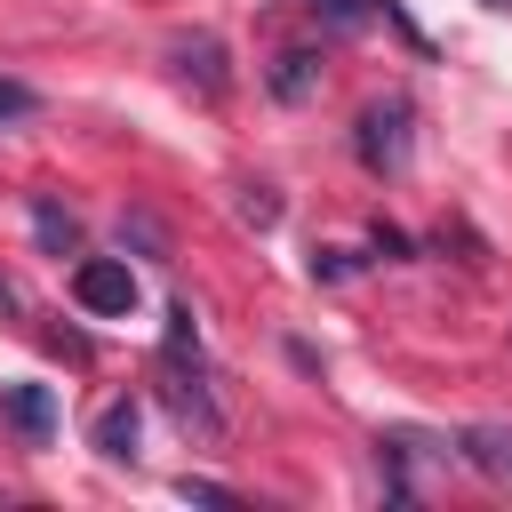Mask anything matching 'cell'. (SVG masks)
I'll use <instances>...</instances> for the list:
<instances>
[{
  "label": "cell",
  "instance_id": "obj_15",
  "mask_svg": "<svg viewBox=\"0 0 512 512\" xmlns=\"http://www.w3.org/2000/svg\"><path fill=\"white\" fill-rule=\"evenodd\" d=\"M16 304H24V296H16V280L0 272V312H16Z\"/></svg>",
  "mask_w": 512,
  "mask_h": 512
},
{
  "label": "cell",
  "instance_id": "obj_11",
  "mask_svg": "<svg viewBox=\"0 0 512 512\" xmlns=\"http://www.w3.org/2000/svg\"><path fill=\"white\" fill-rule=\"evenodd\" d=\"M176 496H184V504H232V488H216V480H192V472L176 480Z\"/></svg>",
  "mask_w": 512,
  "mask_h": 512
},
{
  "label": "cell",
  "instance_id": "obj_6",
  "mask_svg": "<svg viewBox=\"0 0 512 512\" xmlns=\"http://www.w3.org/2000/svg\"><path fill=\"white\" fill-rule=\"evenodd\" d=\"M96 448H104L112 464H128V456H136V400H112V408L96 416Z\"/></svg>",
  "mask_w": 512,
  "mask_h": 512
},
{
  "label": "cell",
  "instance_id": "obj_7",
  "mask_svg": "<svg viewBox=\"0 0 512 512\" xmlns=\"http://www.w3.org/2000/svg\"><path fill=\"white\" fill-rule=\"evenodd\" d=\"M312 80H320V56H312V48H288V56L272 64V96H288V104L312 96Z\"/></svg>",
  "mask_w": 512,
  "mask_h": 512
},
{
  "label": "cell",
  "instance_id": "obj_4",
  "mask_svg": "<svg viewBox=\"0 0 512 512\" xmlns=\"http://www.w3.org/2000/svg\"><path fill=\"white\" fill-rule=\"evenodd\" d=\"M176 72L200 80V96H224V48L200 32V40H176Z\"/></svg>",
  "mask_w": 512,
  "mask_h": 512
},
{
  "label": "cell",
  "instance_id": "obj_2",
  "mask_svg": "<svg viewBox=\"0 0 512 512\" xmlns=\"http://www.w3.org/2000/svg\"><path fill=\"white\" fill-rule=\"evenodd\" d=\"M352 144H360L368 168H400V160H408V104H400V96H392V104H368Z\"/></svg>",
  "mask_w": 512,
  "mask_h": 512
},
{
  "label": "cell",
  "instance_id": "obj_13",
  "mask_svg": "<svg viewBox=\"0 0 512 512\" xmlns=\"http://www.w3.org/2000/svg\"><path fill=\"white\" fill-rule=\"evenodd\" d=\"M240 216H248V224H272V216H280V200L256 184V192H240Z\"/></svg>",
  "mask_w": 512,
  "mask_h": 512
},
{
  "label": "cell",
  "instance_id": "obj_9",
  "mask_svg": "<svg viewBox=\"0 0 512 512\" xmlns=\"http://www.w3.org/2000/svg\"><path fill=\"white\" fill-rule=\"evenodd\" d=\"M32 232H40V248H56V256H72V248H80V224H72L56 200H40V208H32Z\"/></svg>",
  "mask_w": 512,
  "mask_h": 512
},
{
  "label": "cell",
  "instance_id": "obj_8",
  "mask_svg": "<svg viewBox=\"0 0 512 512\" xmlns=\"http://www.w3.org/2000/svg\"><path fill=\"white\" fill-rule=\"evenodd\" d=\"M464 456H472L488 480H512V432H488V424H480V432H464Z\"/></svg>",
  "mask_w": 512,
  "mask_h": 512
},
{
  "label": "cell",
  "instance_id": "obj_16",
  "mask_svg": "<svg viewBox=\"0 0 512 512\" xmlns=\"http://www.w3.org/2000/svg\"><path fill=\"white\" fill-rule=\"evenodd\" d=\"M488 8H512V0H488Z\"/></svg>",
  "mask_w": 512,
  "mask_h": 512
},
{
  "label": "cell",
  "instance_id": "obj_5",
  "mask_svg": "<svg viewBox=\"0 0 512 512\" xmlns=\"http://www.w3.org/2000/svg\"><path fill=\"white\" fill-rule=\"evenodd\" d=\"M8 416H16L24 440H48V432H56V392H48V384H16V392H8Z\"/></svg>",
  "mask_w": 512,
  "mask_h": 512
},
{
  "label": "cell",
  "instance_id": "obj_10",
  "mask_svg": "<svg viewBox=\"0 0 512 512\" xmlns=\"http://www.w3.org/2000/svg\"><path fill=\"white\" fill-rule=\"evenodd\" d=\"M32 112H40V96L24 80H0V120H32Z\"/></svg>",
  "mask_w": 512,
  "mask_h": 512
},
{
  "label": "cell",
  "instance_id": "obj_12",
  "mask_svg": "<svg viewBox=\"0 0 512 512\" xmlns=\"http://www.w3.org/2000/svg\"><path fill=\"white\" fill-rule=\"evenodd\" d=\"M312 16H328V24H360L368 16V0H304Z\"/></svg>",
  "mask_w": 512,
  "mask_h": 512
},
{
  "label": "cell",
  "instance_id": "obj_3",
  "mask_svg": "<svg viewBox=\"0 0 512 512\" xmlns=\"http://www.w3.org/2000/svg\"><path fill=\"white\" fill-rule=\"evenodd\" d=\"M168 408H176V416H184L192 432H208V440L224 432V416H216V400L200 392V376H184V360H176V352H168Z\"/></svg>",
  "mask_w": 512,
  "mask_h": 512
},
{
  "label": "cell",
  "instance_id": "obj_1",
  "mask_svg": "<svg viewBox=\"0 0 512 512\" xmlns=\"http://www.w3.org/2000/svg\"><path fill=\"white\" fill-rule=\"evenodd\" d=\"M72 296H80L88 312L120 320V312H136V272H128L120 256H88V264L72 272Z\"/></svg>",
  "mask_w": 512,
  "mask_h": 512
},
{
  "label": "cell",
  "instance_id": "obj_14",
  "mask_svg": "<svg viewBox=\"0 0 512 512\" xmlns=\"http://www.w3.org/2000/svg\"><path fill=\"white\" fill-rule=\"evenodd\" d=\"M352 264H344V248H312V280H344Z\"/></svg>",
  "mask_w": 512,
  "mask_h": 512
}]
</instances>
